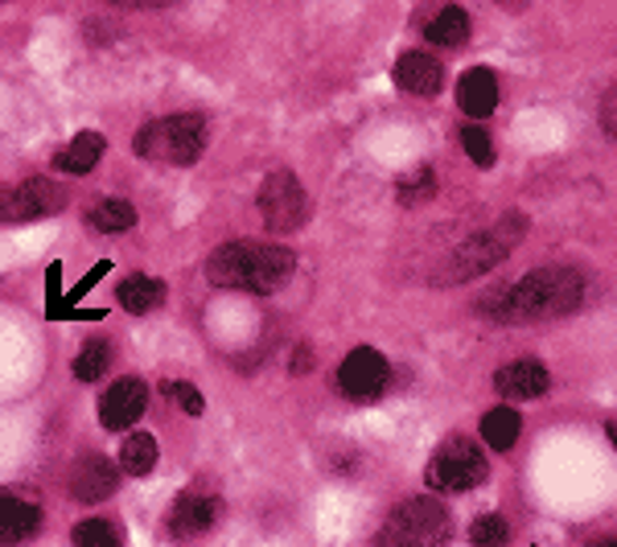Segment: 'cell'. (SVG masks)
Returning a JSON list of instances; mask_svg holds the SVG:
<instances>
[{"instance_id":"obj_31","label":"cell","mask_w":617,"mask_h":547,"mask_svg":"<svg viewBox=\"0 0 617 547\" xmlns=\"http://www.w3.org/2000/svg\"><path fill=\"white\" fill-rule=\"evenodd\" d=\"M605 128H609V132L617 136V99L609 104V111H605Z\"/></svg>"},{"instance_id":"obj_18","label":"cell","mask_w":617,"mask_h":547,"mask_svg":"<svg viewBox=\"0 0 617 547\" xmlns=\"http://www.w3.org/2000/svg\"><path fill=\"white\" fill-rule=\"evenodd\" d=\"M87 227L99 235H120V230L137 227V206L123 198H104L87 211Z\"/></svg>"},{"instance_id":"obj_2","label":"cell","mask_w":617,"mask_h":547,"mask_svg":"<svg viewBox=\"0 0 617 547\" xmlns=\"http://www.w3.org/2000/svg\"><path fill=\"white\" fill-rule=\"evenodd\" d=\"M297 272V255L288 248H276V243H251V239H239V243H223L218 251H211L206 260V276L218 288H244V293H276L293 281Z\"/></svg>"},{"instance_id":"obj_20","label":"cell","mask_w":617,"mask_h":547,"mask_svg":"<svg viewBox=\"0 0 617 547\" xmlns=\"http://www.w3.org/2000/svg\"><path fill=\"white\" fill-rule=\"evenodd\" d=\"M465 37H470V17L458 4H449V9H441L437 17L428 21V41L432 46H461Z\"/></svg>"},{"instance_id":"obj_14","label":"cell","mask_w":617,"mask_h":547,"mask_svg":"<svg viewBox=\"0 0 617 547\" xmlns=\"http://www.w3.org/2000/svg\"><path fill=\"white\" fill-rule=\"evenodd\" d=\"M41 523V511L34 502L17 495H0V544H17L25 535H34Z\"/></svg>"},{"instance_id":"obj_15","label":"cell","mask_w":617,"mask_h":547,"mask_svg":"<svg viewBox=\"0 0 617 547\" xmlns=\"http://www.w3.org/2000/svg\"><path fill=\"white\" fill-rule=\"evenodd\" d=\"M218 519V502H214L211 495H198V490H190V495H181L174 502V531L177 535H198V531H206Z\"/></svg>"},{"instance_id":"obj_4","label":"cell","mask_w":617,"mask_h":547,"mask_svg":"<svg viewBox=\"0 0 617 547\" xmlns=\"http://www.w3.org/2000/svg\"><path fill=\"white\" fill-rule=\"evenodd\" d=\"M523 230H527V223H523L519 214H511V218H502L494 230L474 235L470 243H461V248L449 255V267H444L437 281L458 284V281H474L482 272H490L494 264H502V260L511 255V248L523 239Z\"/></svg>"},{"instance_id":"obj_32","label":"cell","mask_w":617,"mask_h":547,"mask_svg":"<svg viewBox=\"0 0 617 547\" xmlns=\"http://www.w3.org/2000/svg\"><path fill=\"white\" fill-rule=\"evenodd\" d=\"M605 432H609V441H614V449H617V420H609V428H605Z\"/></svg>"},{"instance_id":"obj_28","label":"cell","mask_w":617,"mask_h":547,"mask_svg":"<svg viewBox=\"0 0 617 547\" xmlns=\"http://www.w3.org/2000/svg\"><path fill=\"white\" fill-rule=\"evenodd\" d=\"M0 223H25V202H21L17 186L0 181Z\"/></svg>"},{"instance_id":"obj_25","label":"cell","mask_w":617,"mask_h":547,"mask_svg":"<svg viewBox=\"0 0 617 547\" xmlns=\"http://www.w3.org/2000/svg\"><path fill=\"white\" fill-rule=\"evenodd\" d=\"M107 362H111L107 342H87V346L79 350V358H74V374H79L83 383H95V379L107 371Z\"/></svg>"},{"instance_id":"obj_33","label":"cell","mask_w":617,"mask_h":547,"mask_svg":"<svg viewBox=\"0 0 617 547\" xmlns=\"http://www.w3.org/2000/svg\"><path fill=\"white\" fill-rule=\"evenodd\" d=\"M507 4H511V9H519V4H523V0H507Z\"/></svg>"},{"instance_id":"obj_13","label":"cell","mask_w":617,"mask_h":547,"mask_svg":"<svg viewBox=\"0 0 617 547\" xmlns=\"http://www.w3.org/2000/svg\"><path fill=\"white\" fill-rule=\"evenodd\" d=\"M458 104L465 116H474V120H482V116H490L494 107H498V79H494L490 71H470L461 74V87H458Z\"/></svg>"},{"instance_id":"obj_16","label":"cell","mask_w":617,"mask_h":547,"mask_svg":"<svg viewBox=\"0 0 617 547\" xmlns=\"http://www.w3.org/2000/svg\"><path fill=\"white\" fill-rule=\"evenodd\" d=\"M104 153H107V141L99 132H79V136L58 153V169H67V174H91Z\"/></svg>"},{"instance_id":"obj_21","label":"cell","mask_w":617,"mask_h":547,"mask_svg":"<svg viewBox=\"0 0 617 547\" xmlns=\"http://www.w3.org/2000/svg\"><path fill=\"white\" fill-rule=\"evenodd\" d=\"M120 465H123V474H132V477L149 474V469L157 465V441H153L149 432H132V437L120 444Z\"/></svg>"},{"instance_id":"obj_7","label":"cell","mask_w":617,"mask_h":547,"mask_svg":"<svg viewBox=\"0 0 617 547\" xmlns=\"http://www.w3.org/2000/svg\"><path fill=\"white\" fill-rule=\"evenodd\" d=\"M449 535V514L432 498H412L400 511L391 514L388 531L379 535V544H441Z\"/></svg>"},{"instance_id":"obj_12","label":"cell","mask_w":617,"mask_h":547,"mask_svg":"<svg viewBox=\"0 0 617 547\" xmlns=\"http://www.w3.org/2000/svg\"><path fill=\"white\" fill-rule=\"evenodd\" d=\"M494 388L502 391L507 400H539L547 388H551V379L539 362H511V367H502V371L494 374Z\"/></svg>"},{"instance_id":"obj_11","label":"cell","mask_w":617,"mask_h":547,"mask_svg":"<svg viewBox=\"0 0 617 547\" xmlns=\"http://www.w3.org/2000/svg\"><path fill=\"white\" fill-rule=\"evenodd\" d=\"M116 481H120V474H116V465L107 457H83L71 474V486L79 502H104V498H111Z\"/></svg>"},{"instance_id":"obj_22","label":"cell","mask_w":617,"mask_h":547,"mask_svg":"<svg viewBox=\"0 0 617 547\" xmlns=\"http://www.w3.org/2000/svg\"><path fill=\"white\" fill-rule=\"evenodd\" d=\"M482 437H486V444L490 449H511L514 441H519V416H514L511 407H494V412H486L482 416Z\"/></svg>"},{"instance_id":"obj_10","label":"cell","mask_w":617,"mask_h":547,"mask_svg":"<svg viewBox=\"0 0 617 547\" xmlns=\"http://www.w3.org/2000/svg\"><path fill=\"white\" fill-rule=\"evenodd\" d=\"M395 83L407 91V95H420V99H432L437 87H441V62L428 58L420 50H407L400 62H395Z\"/></svg>"},{"instance_id":"obj_3","label":"cell","mask_w":617,"mask_h":547,"mask_svg":"<svg viewBox=\"0 0 617 547\" xmlns=\"http://www.w3.org/2000/svg\"><path fill=\"white\" fill-rule=\"evenodd\" d=\"M206 148V120L202 116H165L137 132V153L144 160H165V165H194Z\"/></svg>"},{"instance_id":"obj_5","label":"cell","mask_w":617,"mask_h":547,"mask_svg":"<svg viewBox=\"0 0 617 547\" xmlns=\"http://www.w3.org/2000/svg\"><path fill=\"white\" fill-rule=\"evenodd\" d=\"M428 486L444 490V495H461V490H474L486 481V453L465 437H449L437 449V457L428 461Z\"/></svg>"},{"instance_id":"obj_23","label":"cell","mask_w":617,"mask_h":547,"mask_svg":"<svg viewBox=\"0 0 617 547\" xmlns=\"http://www.w3.org/2000/svg\"><path fill=\"white\" fill-rule=\"evenodd\" d=\"M432 194H437L432 169H412V174L400 177V186H395V198H400L404 206H424V202H432Z\"/></svg>"},{"instance_id":"obj_30","label":"cell","mask_w":617,"mask_h":547,"mask_svg":"<svg viewBox=\"0 0 617 547\" xmlns=\"http://www.w3.org/2000/svg\"><path fill=\"white\" fill-rule=\"evenodd\" d=\"M116 4H132V9H157V4H169V0H116Z\"/></svg>"},{"instance_id":"obj_8","label":"cell","mask_w":617,"mask_h":547,"mask_svg":"<svg viewBox=\"0 0 617 547\" xmlns=\"http://www.w3.org/2000/svg\"><path fill=\"white\" fill-rule=\"evenodd\" d=\"M388 358L379 350H370V346H358V350L346 354V362H342V371H337V388L346 391L351 400L358 404H370V400H379L383 388H388Z\"/></svg>"},{"instance_id":"obj_17","label":"cell","mask_w":617,"mask_h":547,"mask_svg":"<svg viewBox=\"0 0 617 547\" xmlns=\"http://www.w3.org/2000/svg\"><path fill=\"white\" fill-rule=\"evenodd\" d=\"M17 190H21V202H25V218L58 214L67 206V190H62L58 181H50V177H34V181H25Z\"/></svg>"},{"instance_id":"obj_24","label":"cell","mask_w":617,"mask_h":547,"mask_svg":"<svg viewBox=\"0 0 617 547\" xmlns=\"http://www.w3.org/2000/svg\"><path fill=\"white\" fill-rule=\"evenodd\" d=\"M74 544L79 547H116V544H123V531L104 523V519H87V523L74 527Z\"/></svg>"},{"instance_id":"obj_27","label":"cell","mask_w":617,"mask_h":547,"mask_svg":"<svg viewBox=\"0 0 617 547\" xmlns=\"http://www.w3.org/2000/svg\"><path fill=\"white\" fill-rule=\"evenodd\" d=\"M461 144H465V153L474 157V165L477 169H490L494 165V144H490V136L482 132V128H461Z\"/></svg>"},{"instance_id":"obj_1","label":"cell","mask_w":617,"mask_h":547,"mask_svg":"<svg viewBox=\"0 0 617 547\" xmlns=\"http://www.w3.org/2000/svg\"><path fill=\"white\" fill-rule=\"evenodd\" d=\"M584 297V276L577 267H539L527 272L519 284L502 288L490 300V313L511 325H527V321H551L572 313Z\"/></svg>"},{"instance_id":"obj_6","label":"cell","mask_w":617,"mask_h":547,"mask_svg":"<svg viewBox=\"0 0 617 547\" xmlns=\"http://www.w3.org/2000/svg\"><path fill=\"white\" fill-rule=\"evenodd\" d=\"M260 214H264L268 230L276 235H288V230L305 227L309 218V198H305V186H300L297 174H268L264 186H260Z\"/></svg>"},{"instance_id":"obj_29","label":"cell","mask_w":617,"mask_h":547,"mask_svg":"<svg viewBox=\"0 0 617 547\" xmlns=\"http://www.w3.org/2000/svg\"><path fill=\"white\" fill-rule=\"evenodd\" d=\"M169 395H174L177 404L186 407V412H190V416H198V412H202V407H206V400H202V395H198V388H194V383H169Z\"/></svg>"},{"instance_id":"obj_9","label":"cell","mask_w":617,"mask_h":547,"mask_svg":"<svg viewBox=\"0 0 617 547\" xmlns=\"http://www.w3.org/2000/svg\"><path fill=\"white\" fill-rule=\"evenodd\" d=\"M144 404H149V388L141 379H120V383L107 388L104 404H99V420L111 432H123V428H132V420L144 416Z\"/></svg>"},{"instance_id":"obj_26","label":"cell","mask_w":617,"mask_h":547,"mask_svg":"<svg viewBox=\"0 0 617 547\" xmlns=\"http://www.w3.org/2000/svg\"><path fill=\"white\" fill-rule=\"evenodd\" d=\"M470 539L474 544H507L511 527H507L502 514H482V519H474V527H470Z\"/></svg>"},{"instance_id":"obj_19","label":"cell","mask_w":617,"mask_h":547,"mask_svg":"<svg viewBox=\"0 0 617 547\" xmlns=\"http://www.w3.org/2000/svg\"><path fill=\"white\" fill-rule=\"evenodd\" d=\"M161 300H165V284L153 276H128L120 284V305L128 313H153Z\"/></svg>"}]
</instances>
